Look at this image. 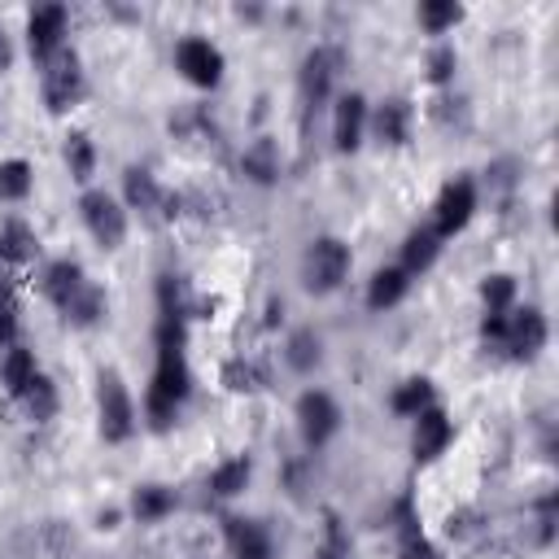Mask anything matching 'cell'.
Listing matches in <instances>:
<instances>
[{"instance_id": "1", "label": "cell", "mask_w": 559, "mask_h": 559, "mask_svg": "<svg viewBox=\"0 0 559 559\" xmlns=\"http://www.w3.org/2000/svg\"><path fill=\"white\" fill-rule=\"evenodd\" d=\"M188 389H192V376H188V358H183V323L162 319L157 323V371H153L148 402H144L153 428H166L179 415Z\"/></svg>"}, {"instance_id": "2", "label": "cell", "mask_w": 559, "mask_h": 559, "mask_svg": "<svg viewBox=\"0 0 559 559\" xmlns=\"http://www.w3.org/2000/svg\"><path fill=\"white\" fill-rule=\"evenodd\" d=\"M39 288H44V297H48L70 323H79V328H87V323H96V319L105 314V293H100V288L83 275V266L70 262V258L48 262Z\"/></svg>"}, {"instance_id": "3", "label": "cell", "mask_w": 559, "mask_h": 559, "mask_svg": "<svg viewBox=\"0 0 559 559\" xmlns=\"http://www.w3.org/2000/svg\"><path fill=\"white\" fill-rule=\"evenodd\" d=\"M480 336H485V345L507 349L511 358H533V354L546 345V319H542V310H533V306H524V310H502V314H485Z\"/></svg>"}, {"instance_id": "4", "label": "cell", "mask_w": 559, "mask_h": 559, "mask_svg": "<svg viewBox=\"0 0 559 559\" xmlns=\"http://www.w3.org/2000/svg\"><path fill=\"white\" fill-rule=\"evenodd\" d=\"M349 271V249L336 236H319L310 240L306 258H301V284L310 293H332Z\"/></svg>"}, {"instance_id": "5", "label": "cell", "mask_w": 559, "mask_h": 559, "mask_svg": "<svg viewBox=\"0 0 559 559\" xmlns=\"http://www.w3.org/2000/svg\"><path fill=\"white\" fill-rule=\"evenodd\" d=\"M39 83H44V105H48L52 114L79 105V96H83V70H79V57H74L70 48L52 52V57L44 61Z\"/></svg>"}, {"instance_id": "6", "label": "cell", "mask_w": 559, "mask_h": 559, "mask_svg": "<svg viewBox=\"0 0 559 559\" xmlns=\"http://www.w3.org/2000/svg\"><path fill=\"white\" fill-rule=\"evenodd\" d=\"M96 406H100V437H105V441H127L131 428H135V406H131L127 384H122L114 371L100 376Z\"/></svg>"}, {"instance_id": "7", "label": "cell", "mask_w": 559, "mask_h": 559, "mask_svg": "<svg viewBox=\"0 0 559 559\" xmlns=\"http://www.w3.org/2000/svg\"><path fill=\"white\" fill-rule=\"evenodd\" d=\"M79 210H83V223H87V231L96 236V245L118 249V245L127 240V210H122L109 192H83Z\"/></svg>"}, {"instance_id": "8", "label": "cell", "mask_w": 559, "mask_h": 559, "mask_svg": "<svg viewBox=\"0 0 559 559\" xmlns=\"http://www.w3.org/2000/svg\"><path fill=\"white\" fill-rule=\"evenodd\" d=\"M175 66L183 70V79L188 83H197V87H214L218 79H223V52L210 44V39H179V48H175Z\"/></svg>"}, {"instance_id": "9", "label": "cell", "mask_w": 559, "mask_h": 559, "mask_svg": "<svg viewBox=\"0 0 559 559\" xmlns=\"http://www.w3.org/2000/svg\"><path fill=\"white\" fill-rule=\"evenodd\" d=\"M472 210H476V183L472 179H450L441 188V197H437V223H432V231L441 240L454 236V231H463L467 218H472Z\"/></svg>"}, {"instance_id": "10", "label": "cell", "mask_w": 559, "mask_h": 559, "mask_svg": "<svg viewBox=\"0 0 559 559\" xmlns=\"http://www.w3.org/2000/svg\"><path fill=\"white\" fill-rule=\"evenodd\" d=\"M336 419H341V411H336V402L328 393H301V402H297V428H301L306 445H323L336 432Z\"/></svg>"}, {"instance_id": "11", "label": "cell", "mask_w": 559, "mask_h": 559, "mask_svg": "<svg viewBox=\"0 0 559 559\" xmlns=\"http://www.w3.org/2000/svg\"><path fill=\"white\" fill-rule=\"evenodd\" d=\"M61 35H66V9H61V4H44V9L31 13V22H26V44H31V52H35L39 61H48L52 52L66 48Z\"/></svg>"}, {"instance_id": "12", "label": "cell", "mask_w": 559, "mask_h": 559, "mask_svg": "<svg viewBox=\"0 0 559 559\" xmlns=\"http://www.w3.org/2000/svg\"><path fill=\"white\" fill-rule=\"evenodd\" d=\"M122 188H127V205H131V210H140V214H148V218H175V210H170V205H179V201H175V197H166L148 170L131 166Z\"/></svg>"}, {"instance_id": "13", "label": "cell", "mask_w": 559, "mask_h": 559, "mask_svg": "<svg viewBox=\"0 0 559 559\" xmlns=\"http://www.w3.org/2000/svg\"><path fill=\"white\" fill-rule=\"evenodd\" d=\"M336 66H341V52L336 48H314L306 57V66H301V100H306V109H314L328 96V87L336 79Z\"/></svg>"}, {"instance_id": "14", "label": "cell", "mask_w": 559, "mask_h": 559, "mask_svg": "<svg viewBox=\"0 0 559 559\" xmlns=\"http://www.w3.org/2000/svg\"><path fill=\"white\" fill-rule=\"evenodd\" d=\"M450 437H454V428H450V419H445L441 406H424L415 415V459H424V463L437 459L450 445Z\"/></svg>"}, {"instance_id": "15", "label": "cell", "mask_w": 559, "mask_h": 559, "mask_svg": "<svg viewBox=\"0 0 559 559\" xmlns=\"http://www.w3.org/2000/svg\"><path fill=\"white\" fill-rule=\"evenodd\" d=\"M362 122H367V100H362L358 92H354V96H341V100H336V122H332V140H336L341 153L358 148Z\"/></svg>"}, {"instance_id": "16", "label": "cell", "mask_w": 559, "mask_h": 559, "mask_svg": "<svg viewBox=\"0 0 559 559\" xmlns=\"http://www.w3.org/2000/svg\"><path fill=\"white\" fill-rule=\"evenodd\" d=\"M35 376H39V367H35V354H31L26 345H4V349H0V384H4L13 397H17Z\"/></svg>"}, {"instance_id": "17", "label": "cell", "mask_w": 559, "mask_h": 559, "mask_svg": "<svg viewBox=\"0 0 559 559\" xmlns=\"http://www.w3.org/2000/svg\"><path fill=\"white\" fill-rule=\"evenodd\" d=\"M227 542L236 559H271V537L253 520H227Z\"/></svg>"}, {"instance_id": "18", "label": "cell", "mask_w": 559, "mask_h": 559, "mask_svg": "<svg viewBox=\"0 0 559 559\" xmlns=\"http://www.w3.org/2000/svg\"><path fill=\"white\" fill-rule=\"evenodd\" d=\"M371 131L380 144H406V131H411V105L406 100H384L376 114H371Z\"/></svg>"}, {"instance_id": "19", "label": "cell", "mask_w": 559, "mask_h": 559, "mask_svg": "<svg viewBox=\"0 0 559 559\" xmlns=\"http://www.w3.org/2000/svg\"><path fill=\"white\" fill-rule=\"evenodd\" d=\"M39 253L35 231L22 218H0V262H31Z\"/></svg>"}, {"instance_id": "20", "label": "cell", "mask_w": 559, "mask_h": 559, "mask_svg": "<svg viewBox=\"0 0 559 559\" xmlns=\"http://www.w3.org/2000/svg\"><path fill=\"white\" fill-rule=\"evenodd\" d=\"M437 253H441V236H437L432 227H419V231H411L406 245H402V271H406V275H419V271H428V266L437 262Z\"/></svg>"}, {"instance_id": "21", "label": "cell", "mask_w": 559, "mask_h": 559, "mask_svg": "<svg viewBox=\"0 0 559 559\" xmlns=\"http://www.w3.org/2000/svg\"><path fill=\"white\" fill-rule=\"evenodd\" d=\"M406 288H411V275H406L402 266H384V271H376L371 284H367V306H371V310H384V306L402 301Z\"/></svg>"}, {"instance_id": "22", "label": "cell", "mask_w": 559, "mask_h": 559, "mask_svg": "<svg viewBox=\"0 0 559 559\" xmlns=\"http://www.w3.org/2000/svg\"><path fill=\"white\" fill-rule=\"evenodd\" d=\"M17 402L26 406L31 419H52V411H57V389H52V380L39 371V376L17 393Z\"/></svg>"}, {"instance_id": "23", "label": "cell", "mask_w": 559, "mask_h": 559, "mask_svg": "<svg viewBox=\"0 0 559 559\" xmlns=\"http://www.w3.org/2000/svg\"><path fill=\"white\" fill-rule=\"evenodd\" d=\"M66 162H70V175H74L79 183H87V179H92V166H96V148H92V140H87L83 131H74V135L66 140Z\"/></svg>"}, {"instance_id": "24", "label": "cell", "mask_w": 559, "mask_h": 559, "mask_svg": "<svg viewBox=\"0 0 559 559\" xmlns=\"http://www.w3.org/2000/svg\"><path fill=\"white\" fill-rule=\"evenodd\" d=\"M223 384H227V389H236V393H253V389H262V384H266V371H262L258 362L231 358V362L223 367Z\"/></svg>"}, {"instance_id": "25", "label": "cell", "mask_w": 559, "mask_h": 559, "mask_svg": "<svg viewBox=\"0 0 559 559\" xmlns=\"http://www.w3.org/2000/svg\"><path fill=\"white\" fill-rule=\"evenodd\" d=\"M245 175H253L258 183H271L280 175V162H275L271 140H258L253 148H245Z\"/></svg>"}, {"instance_id": "26", "label": "cell", "mask_w": 559, "mask_h": 559, "mask_svg": "<svg viewBox=\"0 0 559 559\" xmlns=\"http://www.w3.org/2000/svg\"><path fill=\"white\" fill-rule=\"evenodd\" d=\"M424 406H432V384H428V380H406V384L393 393V411H397V415H411V419H415Z\"/></svg>"}, {"instance_id": "27", "label": "cell", "mask_w": 559, "mask_h": 559, "mask_svg": "<svg viewBox=\"0 0 559 559\" xmlns=\"http://www.w3.org/2000/svg\"><path fill=\"white\" fill-rule=\"evenodd\" d=\"M135 515L140 520H162L170 507H175V493L170 489H162V485H144V489H135Z\"/></svg>"}, {"instance_id": "28", "label": "cell", "mask_w": 559, "mask_h": 559, "mask_svg": "<svg viewBox=\"0 0 559 559\" xmlns=\"http://www.w3.org/2000/svg\"><path fill=\"white\" fill-rule=\"evenodd\" d=\"M31 192V166L26 162H0V201H22Z\"/></svg>"}, {"instance_id": "29", "label": "cell", "mask_w": 559, "mask_h": 559, "mask_svg": "<svg viewBox=\"0 0 559 559\" xmlns=\"http://www.w3.org/2000/svg\"><path fill=\"white\" fill-rule=\"evenodd\" d=\"M480 297H485V314H502L515 301V280L511 275H489L480 284Z\"/></svg>"}, {"instance_id": "30", "label": "cell", "mask_w": 559, "mask_h": 559, "mask_svg": "<svg viewBox=\"0 0 559 559\" xmlns=\"http://www.w3.org/2000/svg\"><path fill=\"white\" fill-rule=\"evenodd\" d=\"M245 480H249V459H227V463L210 476V489L223 493V498H231V493L245 489Z\"/></svg>"}, {"instance_id": "31", "label": "cell", "mask_w": 559, "mask_h": 559, "mask_svg": "<svg viewBox=\"0 0 559 559\" xmlns=\"http://www.w3.org/2000/svg\"><path fill=\"white\" fill-rule=\"evenodd\" d=\"M463 17V9L454 4V0H428L424 9H419V22H424V31H432V35H441L445 26H454Z\"/></svg>"}, {"instance_id": "32", "label": "cell", "mask_w": 559, "mask_h": 559, "mask_svg": "<svg viewBox=\"0 0 559 559\" xmlns=\"http://www.w3.org/2000/svg\"><path fill=\"white\" fill-rule=\"evenodd\" d=\"M319 362V336L314 332H293L288 336V367L293 371H310Z\"/></svg>"}, {"instance_id": "33", "label": "cell", "mask_w": 559, "mask_h": 559, "mask_svg": "<svg viewBox=\"0 0 559 559\" xmlns=\"http://www.w3.org/2000/svg\"><path fill=\"white\" fill-rule=\"evenodd\" d=\"M428 74H432V83H445L450 74H454V48H432V57H428Z\"/></svg>"}, {"instance_id": "34", "label": "cell", "mask_w": 559, "mask_h": 559, "mask_svg": "<svg viewBox=\"0 0 559 559\" xmlns=\"http://www.w3.org/2000/svg\"><path fill=\"white\" fill-rule=\"evenodd\" d=\"M13 336H17V306L13 297H0V349L13 345Z\"/></svg>"}, {"instance_id": "35", "label": "cell", "mask_w": 559, "mask_h": 559, "mask_svg": "<svg viewBox=\"0 0 559 559\" xmlns=\"http://www.w3.org/2000/svg\"><path fill=\"white\" fill-rule=\"evenodd\" d=\"M9 61H13V48H9V35L0 26V70H9Z\"/></svg>"}, {"instance_id": "36", "label": "cell", "mask_w": 559, "mask_h": 559, "mask_svg": "<svg viewBox=\"0 0 559 559\" xmlns=\"http://www.w3.org/2000/svg\"><path fill=\"white\" fill-rule=\"evenodd\" d=\"M319 559H341V555H336V550H323V555H319Z\"/></svg>"}]
</instances>
